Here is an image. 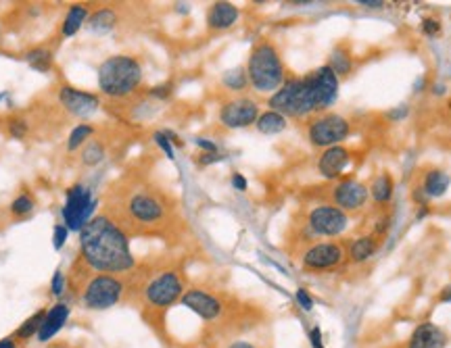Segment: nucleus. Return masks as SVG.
<instances>
[{
  "mask_svg": "<svg viewBox=\"0 0 451 348\" xmlns=\"http://www.w3.org/2000/svg\"><path fill=\"white\" fill-rule=\"evenodd\" d=\"M249 86L257 94H274L286 81V67L278 46L270 38H259L253 44L247 61Z\"/></svg>",
  "mask_w": 451,
  "mask_h": 348,
  "instance_id": "6",
  "label": "nucleus"
},
{
  "mask_svg": "<svg viewBox=\"0 0 451 348\" xmlns=\"http://www.w3.org/2000/svg\"><path fill=\"white\" fill-rule=\"evenodd\" d=\"M328 198L330 205L345 211L347 215L360 213L370 200V188L353 178H340L333 186L328 188Z\"/></svg>",
  "mask_w": 451,
  "mask_h": 348,
  "instance_id": "11",
  "label": "nucleus"
},
{
  "mask_svg": "<svg viewBox=\"0 0 451 348\" xmlns=\"http://www.w3.org/2000/svg\"><path fill=\"white\" fill-rule=\"evenodd\" d=\"M228 348H257L253 342H249V340H234V342H230Z\"/></svg>",
  "mask_w": 451,
  "mask_h": 348,
  "instance_id": "49",
  "label": "nucleus"
},
{
  "mask_svg": "<svg viewBox=\"0 0 451 348\" xmlns=\"http://www.w3.org/2000/svg\"><path fill=\"white\" fill-rule=\"evenodd\" d=\"M26 61L31 69H36L38 73H49L53 69L55 63V53L49 46H36L26 53Z\"/></svg>",
  "mask_w": 451,
  "mask_h": 348,
  "instance_id": "28",
  "label": "nucleus"
},
{
  "mask_svg": "<svg viewBox=\"0 0 451 348\" xmlns=\"http://www.w3.org/2000/svg\"><path fill=\"white\" fill-rule=\"evenodd\" d=\"M67 234H69V230L65 227V223H56L53 227V246H55V250H61L65 246Z\"/></svg>",
  "mask_w": 451,
  "mask_h": 348,
  "instance_id": "38",
  "label": "nucleus"
},
{
  "mask_svg": "<svg viewBox=\"0 0 451 348\" xmlns=\"http://www.w3.org/2000/svg\"><path fill=\"white\" fill-rule=\"evenodd\" d=\"M259 105L249 96H234L230 101L222 103L218 119L228 130H245L255 126L259 117Z\"/></svg>",
  "mask_w": 451,
  "mask_h": 348,
  "instance_id": "14",
  "label": "nucleus"
},
{
  "mask_svg": "<svg viewBox=\"0 0 451 348\" xmlns=\"http://www.w3.org/2000/svg\"><path fill=\"white\" fill-rule=\"evenodd\" d=\"M56 101H59V107L74 119H88L101 111V96L96 92H86L69 83L59 86Z\"/></svg>",
  "mask_w": 451,
  "mask_h": 348,
  "instance_id": "12",
  "label": "nucleus"
},
{
  "mask_svg": "<svg viewBox=\"0 0 451 348\" xmlns=\"http://www.w3.org/2000/svg\"><path fill=\"white\" fill-rule=\"evenodd\" d=\"M67 290L86 311H107L126 300L130 286L126 275L94 273L86 265L80 280H67Z\"/></svg>",
  "mask_w": 451,
  "mask_h": 348,
  "instance_id": "4",
  "label": "nucleus"
},
{
  "mask_svg": "<svg viewBox=\"0 0 451 348\" xmlns=\"http://www.w3.org/2000/svg\"><path fill=\"white\" fill-rule=\"evenodd\" d=\"M88 29L94 31V34H107L111 31L113 27L117 26V13L113 11L111 6H103L98 11H94L90 17H88Z\"/></svg>",
  "mask_w": 451,
  "mask_h": 348,
  "instance_id": "25",
  "label": "nucleus"
},
{
  "mask_svg": "<svg viewBox=\"0 0 451 348\" xmlns=\"http://www.w3.org/2000/svg\"><path fill=\"white\" fill-rule=\"evenodd\" d=\"M422 34L424 36H430V38L439 36V34H441V24H439V19H435V17H426V19H422Z\"/></svg>",
  "mask_w": 451,
  "mask_h": 348,
  "instance_id": "40",
  "label": "nucleus"
},
{
  "mask_svg": "<svg viewBox=\"0 0 451 348\" xmlns=\"http://www.w3.org/2000/svg\"><path fill=\"white\" fill-rule=\"evenodd\" d=\"M380 244H382V240H380L378 236H374V234H364V236L355 238V240L347 246V259H349L351 263H355V265H362V263L370 261V259L378 252Z\"/></svg>",
  "mask_w": 451,
  "mask_h": 348,
  "instance_id": "21",
  "label": "nucleus"
},
{
  "mask_svg": "<svg viewBox=\"0 0 451 348\" xmlns=\"http://www.w3.org/2000/svg\"><path fill=\"white\" fill-rule=\"evenodd\" d=\"M44 317H46V309H40V311H36L34 315H29L26 322L21 323L17 329H15V338L17 340H21V342H26V340H31L34 336H38V332H40V325L44 322Z\"/></svg>",
  "mask_w": 451,
  "mask_h": 348,
  "instance_id": "30",
  "label": "nucleus"
},
{
  "mask_svg": "<svg viewBox=\"0 0 451 348\" xmlns=\"http://www.w3.org/2000/svg\"><path fill=\"white\" fill-rule=\"evenodd\" d=\"M351 132H353L351 121L338 113H330V111L310 117L308 128H305L308 142L313 148H322V150L343 144L351 135Z\"/></svg>",
  "mask_w": 451,
  "mask_h": 348,
  "instance_id": "8",
  "label": "nucleus"
},
{
  "mask_svg": "<svg viewBox=\"0 0 451 348\" xmlns=\"http://www.w3.org/2000/svg\"><path fill=\"white\" fill-rule=\"evenodd\" d=\"M34 211H36V200L28 192H21L19 196H15L9 205V213L13 215L15 219H26Z\"/></svg>",
  "mask_w": 451,
  "mask_h": 348,
  "instance_id": "32",
  "label": "nucleus"
},
{
  "mask_svg": "<svg viewBox=\"0 0 451 348\" xmlns=\"http://www.w3.org/2000/svg\"><path fill=\"white\" fill-rule=\"evenodd\" d=\"M222 83H224L226 90L230 92H245L249 86V78H247V69L245 67H234V69H228L224 76H222Z\"/></svg>",
  "mask_w": 451,
  "mask_h": 348,
  "instance_id": "31",
  "label": "nucleus"
},
{
  "mask_svg": "<svg viewBox=\"0 0 451 348\" xmlns=\"http://www.w3.org/2000/svg\"><path fill=\"white\" fill-rule=\"evenodd\" d=\"M55 348H67V347H55Z\"/></svg>",
  "mask_w": 451,
  "mask_h": 348,
  "instance_id": "51",
  "label": "nucleus"
},
{
  "mask_svg": "<svg viewBox=\"0 0 451 348\" xmlns=\"http://www.w3.org/2000/svg\"><path fill=\"white\" fill-rule=\"evenodd\" d=\"M437 302H441V304H450L451 302V282L447 286H443L441 288V292L437 296Z\"/></svg>",
  "mask_w": 451,
  "mask_h": 348,
  "instance_id": "45",
  "label": "nucleus"
},
{
  "mask_svg": "<svg viewBox=\"0 0 451 348\" xmlns=\"http://www.w3.org/2000/svg\"><path fill=\"white\" fill-rule=\"evenodd\" d=\"M230 184L234 190H238V192H247L249 190V182H247V178L243 175V173H238V171H234L232 175H230Z\"/></svg>",
  "mask_w": 451,
  "mask_h": 348,
  "instance_id": "42",
  "label": "nucleus"
},
{
  "mask_svg": "<svg viewBox=\"0 0 451 348\" xmlns=\"http://www.w3.org/2000/svg\"><path fill=\"white\" fill-rule=\"evenodd\" d=\"M173 94V83H159V86H153L151 90H148V96L151 98H157V101H168L169 96Z\"/></svg>",
  "mask_w": 451,
  "mask_h": 348,
  "instance_id": "37",
  "label": "nucleus"
},
{
  "mask_svg": "<svg viewBox=\"0 0 451 348\" xmlns=\"http://www.w3.org/2000/svg\"><path fill=\"white\" fill-rule=\"evenodd\" d=\"M360 4L366 6V9H382V6H387V2H380V0H360Z\"/></svg>",
  "mask_w": 451,
  "mask_h": 348,
  "instance_id": "46",
  "label": "nucleus"
},
{
  "mask_svg": "<svg viewBox=\"0 0 451 348\" xmlns=\"http://www.w3.org/2000/svg\"><path fill=\"white\" fill-rule=\"evenodd\" d=\"M90 17V6L88 4H71L63 17V24L59 27V40H67L71 36H76L82 27L88 24Z\"/></svg>",
  "mask_w": 451,
  "mask_h": 348,
  "instance_id": "22",
  "label": "nucleus"
},
{
  "mask_svg": "<svg viewBox=\"0 0 451 348\" xmlns=\"http://www.w3.org/2000/svg\"><path fill=\"white\" fill-rule=\"evenodd\" d=\"M238 19H240V11L232 2H213L205 15V24L209 31H226L236 26Z\"/></svg>",
  "mask_w": 451,
  "mask_h": 348,
  "instance_id": "19",
  "label": "nucleus"
},
{
  "mask_svg": "<svg viewBox=\"0 0 451 348\" xmlns=\"http://www.w3.org/2000/svg\"><path fill=\"white\" fill-rule=\"evenodd\" d=\"M432 92H435V94H443V92H445V86H435Z\"/></svg>",
  "mask_w": 451,
  "mask_h": 348,
  "instance_id": "50",
  "label": "nucleus"
},
{
  "mask_svg": "<svg viewBox=\"0 0 451 348\" xmlns=\"http://www.w3.org/2000/svg\"><path fill=\"white\" fill-rule=\"evenodd\" d=\"M105 157H107V144L98 138H92L80 150V165L82 167H96V165L105 161Z\"/></svg>",
  "mask_w": 451,
  "mask_h": 348,
  "instance_id": "26",
  "label": "nucleus"
},
{
  "mask_svg": "<svg viewBox=\"0 0 451 348\" xmlns=\"http://www.w3.org/2000/svg\"><path fill=\"white\" fill-rule=\"evenodd\" d=\"M326 65L337 73V78L340 80V78H347L353 71V56H351L347 46L338 44L337 48L330 53V56H328V63Z\"/></svg>",
  "mask_w": 451,
  "mask_h": 348,
  "instance_id": "27",
  "label": "nucleus"
},
{
  "mask_svg": "<svg viewBox=\"0 0 451 348\" xmlns=\"http://www.w3.org/2000/svg\"><path fill=\"white\" fill-rule=\"evenodd\" d=\"M416 186L422 190L426 194V198H441L447 194V190L451 186V175L445 171V169H439V167H430L426 169L420 178V182Z\"/></svg>",
  "mask_w": 451,
  "mask_h": 348,
  "instance_id": "20",
  "label": "nucleus"
},
{
  "mask_svg": "<svg viewBox=\"0 0 451 348\" xmlns=\"http://www.w3.org/2000/svg\"><path fill=\"white\" fill-rule=\"evenodd\" d=\"M182 307L193 311L203 322H218L224 315V302L222 298L203 288H186V292L180 300Z\"/></svg>",
  "mask_w": 451,
  "mask_h": 348,
  "instance_id": "15",
  "label": "nucleus"
},
{
  "mask_svg": "<svg viewBox=\"0 0 451 348\" xmlns=\"http://www.w3.org/2000/svg\"><path fill=\"white\" fill-rule=\"evenodd\" d=\"M153 140H155V144L166 153V157H168L169 161H173L176 159V153H173V144L169 142V138L166 135V132H155L153 134Z\"/></svg>",
  "mask_w": 451,
  "mask_h": 348,
  "instance_id": "36",
  "label": "nucleus"
},
{
  "mask_svg": "<svg viewBox=\"0 0 451 348\" xmlns=\"http://www.w3.org/2000/svg\"><path fill=\"white\" fill-rule=\"evenodd\" d=\"M195 144L201 148V153H220L218 144L213 140H207V138H195Z\"/></svg>",
  "mask_w": 451,
  "mask_h": 348,
  "instance_id": "43",
  "label": "nucleus"
},
{
  "mask_svg": "<svg viewBox=\"0 0 451 348\" xmlns=\"http://www.w3.org/2000/svg\"><path fill=\"white\" fill-rule=\"evenodd\" d=\"M0 348H17V338L15 336L0 338Z\"/></svg>",
  "mask_w": 451,
  "mask_h": 348,
  "instance_id": "47",
  "label": "nucleus"
},
{
  "mask_svg": "<svg viewBox=\"0 0 451 348\" xmlns=\"http://www.w3.org/2000/svg\"><path fill=\"white\" fill-rule=\"evenodd\" d=\"M69 315H71V307H69L65 300H59V302H55V304L46 311V317H44V322H42V325H40V332H38L36 340H38L40 344L51 342L56 334L63 329V325L67 323Z\"/></svg>",
  "mask_w": 451,
  "mask_h": 348,
  "instance_id": "18",
  "label": "nucleus"
},
{
  "mask_svg": "<svg viewBox=\"0 0 451 348\" xmlns=\"http://www.w3.org/2000/svg\"><path fill=\"white\" fill-rule=\"evenodd\" d=\"M340 80L328 67H315L305 76L286 78V81L268 98V107L282 113L286 119H305L326 113L338 101Z\"/></svg>",
  "mask_w": 451,
  "mask_h": 348,
  "instance_id": "2",
  "label": "nucleus"
},
{
  "mask_svg": "<svg viewBox=\"0 0 451 348\" xmlns=\"http://www.w3.org/2000/svg\"><path fill=\"white\" fill-rule=\"evenodd\" d=\"M349 163H351V150L345 148L343 144H338V146H330V148L322 150L315 167H318V173L324 180L337 182V180H340L343 171L349 167Z\"/></svg>",
  "mask_w": 451,
  "mask_h": 348,
  "instance_id": "16",
  "label": "nucleus"
},
{
  "mask_svg": "<svg viewBox=\"0 0 451 348\" xmlns=\"http://www.w3.org/2000/svg\"><path fill=\"white\" fill-rule=\"evenodd\" d=\"M286 128H288V119H286L282 113L272 111V108L259 113V117H257V121H255V130L263 135L282 134Z\"/></svg>",
  "mask_w": 451,
  "mask_h": 348,
  "instance_id": "24",
  "label": "nucleus"
},
{
  "mask_svg": "<svg viewBox=\"0 0 451 348\" xmlns=\"http://www.w3.org/2000/svg\"><path fill=\"white\" fill-rule=\"evenodd\" d=\"M305 225H308L310 234H313V236L335 238V236H340L349 227V215L337 209L330 203H324V205L311 207L308 211Z\"/></svg>",
  "mask_w": 451,
  "mask_h": 348,
  "instance_id": "10",
  "label": "nucleus"
},
{
  "mask_svg": "<svg viewBox=\"0 0 451 348\" xmlns=\"http://www.w3.org/2000/svg\"><path fill=\"white\" fill-rule=\"evenodd\" d=\"M347 259L343 242H313L301 252V267L311 273L338 267Z\"/></svg>",
  "mask_w": 451,
  "mask_h": 348,
  "instance_id": "13",
  "label": "nucleus"
},
{
  "mask_svg": "<svg viewBox=\"0 0 451 348\" xmlns=\"http://www.w3.org/2000/svg\"><path fill=\"white\" fill-rule=\"evenodd\" d=\"M28 130H29L28 121H26V119H21V117H15V119H11V121H9V134L13 135V138H17V140L26 138Z\"/></svg>",
  "mask_w": 451,
  "mask_h": 348,
  "instance_id": "35",
  "label": "nucleus"
},
{
  "mask_svg": "<svg viewBox=\"0 0 451 348\" xmlns=\"http://www.w3.org/2000/svg\"><path fill=\"white\" fill-rule=\"evenodd\" d=\"M115 219L132 234H159L169 225L171 205L166 192L146 184L123 188L115 200V207H107Z\"/></svg>",
  "mask_w": 451,
  "mask_h": 348,
  "instance_id": "3",
  "label": "nucleus"
},
{
  "mask_svg": "<svg viewBox=\"0 0 451 348\" xmlns=\"http://www.w3.org/2000/svg\"><path fill=\"white\" fill-rule=\"evenodd\" d=\"M391 223H393V213H387V209L380 213V217L376 219V223H374V230H372V234L374 236H378L380 240L387 236V232L391 230Z\"/></svg>",
  "mask_w": 451,
  "mask_h": 348,
  "instance_id": "34",
  "label": "nucleus"
},
{
  "mask_svg": "<svg viewBox=\"0 0 451 348\" xmlns=\"http://www.w3.org/2000/svg\"><path fill=\"white\" fill-rule=\"evenodd\" d=\"M310 344L311 348H326L324 347V340H322V329H320V325H313L310 329Z\"/></svg>",
  "mask_w": 451,
  "mask_h": 348,
  "instance_id": "44",
  "label": "nucleus"
},
{
  "mask_svg": "<svg viewBox=\"0 0 451 348\" xmlns=\"http://www.w3.org/2000/svg\"><path fill=\"white\" fill-rule=\"evenodd\" d=\"M94 273L128 275L138 261L130 246V234L111 211L96 213L80 232V255Z\"/></svg>",
  "mask_w": 451,
  "mask_h": 348,
  "instance_id": "1",
  "label": "nucleus"
},
{
  "mask_svg": "<svg viewBox=\"0 0 451 348\" xmlns=\"http://www.w3.org/2000/svg\"><path fill=\"white\" fill-rule=\"evenodd\" d=\"M186 292V282L182 271L176 267H163L153 271L141 286V298L144 307L153 311H168L182 300Z\"/></svg>",
  "mask_w": 451,
  "mask_h": 348,
  "instance_id": "7",
  "label": "nucleus"
},
{
  "mask_svg": "<svg viewBox=\"0 0 451 348\" xmlns=\"http://www.w3.org/2000/svg\"><path fill=\"white\" fill-rule=\"evenodd\" d=\"M226 157L222 153H198L197 163L201 167H207V165H213V163L224 161Z\"/></svg>",
  "mask_w": 451,
  "mask_h": 348,
  "instance_id": "41",
  "label": "nucleus"
},
{
  "mask_svg": "<svg viewBox=\"0 0 451 348\" xmlns=\"http://www.w3.org/2000/svg\"><path fill=\"white\" fill-rule=\"evenodd\" d=\"M405 115H407V107H405V105H403V107L395 108V111L389 113V117H391L393 121H399V119H401V117H405Z\"/></svg>",
  "mask_w": 451,
  "mask_h": 348,
  "instance_id": "48",
  "label": "nucleus"
},
{
  "mask_svg": "<svg viewBox=\"0 0 451 348\" xmlns=\"http://www.w3.org/2000/svg\"><path fill=\"white\" fill-rule=\"evenodd\" d=\"M96 207H98V200L92 196L90 188H86L80 182L69 186L65 192V203L61 207V217H63L65 227L80 234L86 223L96 215Z\"/></svg>",
  "mask_w": 451,
  "mask_h": 348,
  "instance_id": "9",
  "label": "nucleus"
},
{
  "mask_svg": "<svg viewBox=\"0 0 451 348\" xmlns=\"http://www.w3.org/2000/svg\"><path fill=\"white\" fill-rule=\"evenodd\" d=\"M94 134H96V126L86 123V121L78 123V126L69 132V135H67V150H69V153L82 150V146L88 144Z\"/></svg>",
  "mask_w": 451,
  "mask_h": 348,
  "instance_id": "29",
  "label": "nucleus"
},
{
  "mask_svg": "<svg viewBox=\"0 0 451 348\" xmlns=\"http://www.w3.org/2000/svg\"><path fill=\"white\" fill-rule=\"evenodd\" d=\"M393 175H391L389 171H380V173L372 180V184H370V198H372V203H374L376 207H380V209H387V207L391 205V200H393Z\"/></svg>",
  "mask_w": 451,
  "mask_h": 348,
  "instance_id": "23",
  "label": "nucleus"
},
{
  "mask_svg": "<svg viewBox=\"0 0 451 348\" xmlns=\"http://www.w3.org/2000/svg\"><path fill=\"white\" fill-rule=\"evenodd\" d=\"M447 342L450 338L443 327L432 322H422L410 334L407 348H447Z\"/></svg>",
  "mask_w": 451,
  "mask_h": 348,
  "instance_id": "17",
  "label": "nucleus"
},
{
  "mask_svg": "<svg viewBox=\"0 0 451 348\" xmlns=\"http://www.w3.org/2000/svg\"><path fill=\"white\" fill-rule=\"evenodd\" d=\"M295 300H297V304H299L303 311H308V313L313 309V298H311V295L305 290V288H297V292H295Z\"/></svg>",
  "mask_w": 451,
  "mask_h": 348,
  "instance_id": "39",
  "label": "nucleus"
},
{
  "mask_svg": "<svg viewBox=\"0 0 451 348\" xmlns=\"http://www.w3.org/2000/svg\"><path fill=\"white\" fill-rule=\"evenodd\" d=\"M51 292L55 298H63V295L67 292V275L63 273V269H55L53 280H51Z\"/></svg>",
  "mask_w": 451,
  "mask_h": 348,
  "instance_id": "33",
  "label": "nucleus"
},
{
  "mask_svg": "<svg viewBox=\"0 0 451 348\" xmlns=\"http://www.w3.org/2000/svg\"><path fill=\"white\" fill-rule=\"evenodd\" d=\"M144 69L134 54H111L96 69V83L103 96L111 101L132 98L142 88Z\"/></svg>",
  "mask_w": 451,
  "mask_h": 348,
  "instance_id": "5",
  "label": "nucleus"
}]
</instances>
